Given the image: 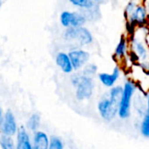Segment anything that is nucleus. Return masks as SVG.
<instances>
[{"mask_svg": "<svg viewBox=\"0 0 149 149\" xmlns=\"http://www.w3.org/2000/svg\"><path fill=\"white\" fill-rule=\"evenodd\" d=\"M122 86L123 93L118 107V117L121 120H127L131 116L133 98L137 92L138 85L134 79H127Z\"/></svg>", "mask_w": 149, "mask_h": 149, "instance_id": "f257e3e1", "label": "nucleus"}, {"mask_svg": "<svg viewBox=\"0 0 149 149\" xmlns=\"http://www.w3.org/2000/svg\"><path fill=\"white\" fill-rule=\"evenodd\" d=\"M63 38L68 42H76L82 46L93 43V33L85 26L65 29L63 33Z\"/></svg>", "mask_w": 149, "mask_h": 149, "instance_id": "f03ea898", "label": "nucleus"}, {"mask_svg": "<svg viewBox=\"0 0 149 149\" xmlns=\"http://www.w3.org/2000/svg\"><path fill=\"white\" fill-rule=\"evenodd\" d=\"M81 73V72H80ZM94 80L93 78L85 76L81 73L79 81L75 87V98L79 101H84L93 97L94 92Z\"/></svg>", "mask_w": 149, "mask_h": 149, "instance_id": "7ed1b4c3", "label": "nucleus"}, {"mask_svg": "<svg viewBox=\"0 0 149 149\" xmlns=\"http://www.w3.org/2000/svg\"><path fill=\"white\" fill-rule=\"evenodd\" d=\"M59 21H60L61 25L65 29H68V28L85 26L87 20L82 12L63 10L60 13Z\"/></svg>", "mask_w": 149, "mask_h": 149, "instance_id": "20e7f679", "label": "nucleus"}, {"mask_svg": "<svg viewBox=\"0 0 149 149\" xmlns=\"http://www.w3.org/2000/svg\"><path fill=\"white\" fill-rule=\"evenodd\" d=\"M17 130L18 124L14 113L10 109L6 110L0 120V134L14 137Z\"/></svg>", "mask_w": 149, "mask_h": 149, "instance_id": "39448f33", "label": "nucleus"}, {"mask_svg": "<svg viewBox=\"0 0 149 149\" xmlns=\"http://www.w3.org/2000/svg\"><path fill=\"white\" fill-rule=\"evenodd\" d=\"M100 116L106 122H112L118 116V106L113 103L107 96L102 97L97 105Z\"/></svg>", "mask_w": 149, "mask_h": 149, "instance_id": "423d86ee", "label": "nucleus"}, {"mask_svg": "<svg viewBox=\"0 0 149 149\" xmlns=\"http://www.w3.org/2000/svg\"><path fill=\"white\" fill-rule=\"evenodd\" d=\"M148 6L143 3H138L133 12L127 17V21L137 29L148 26Z\"/></svg>", "mask_w": 149, "mask_h": 149, "instance_id": "0eeeda50", "label": "nucleus"}, {"mask_svg": "<svg viewBox=\"0 0 149 149\" xmlns=\"http://www.w3.org/2000/svg\"><path fill=\"white\" fill-rule=\"evenodd\" d=\"M67 54L70 58L73 71H76V72L80 71L87 63H89V60L91 58L89 52L84 49H80V48L72 49L69 51Z\"/></svg>", "mask_w": 149, "mask_h": 149, "instance_id": "6e6552de", "label": "nucleus"}, {"mask_svg": "<svg viewBox=\"0 0 149 149\" xmlns=\"http://www.w3.org/2000/svg\"><path fill=\"white\" fill-rule=\"evenodd\" d=\"M99 81L107 88H111L116 85L117 81L121 76V69L119 65L113 67L111 73L108 72H99L97 74Z\"/></svg>", "mask_w": 149, "mask_h": 149, "instance_id": "1a4fd4ad", "label": "nucleus"}, {"mask_svg": "<svg viewBox=\"0 0 149 149\" xmlns=\"http://www.w3.org/2000/svg\"><path fill=\"white\" fill-rule=\"evenodd\" d=\"M129 40V45H130V49L134 51L137 56L140 58V61H145L148 60V45L145 44V42L138 38H136L135 35L132 37H127Z\"/></svg>", "mask_w": 149, "mask_h": 149, "instance_id": "9d476101", "label": "nucleus"}, {"mask_svg": "<svg viewBox=\"0 0 149 149\" xmlns=\"http://www.w3.org/2000/svg\"><path fill=\"white\" fill-rule=\"evenodd\" d=\"M16 136V149H32L31 136L24 126L18 127Z\"/></svg>", "mask_w": 149, "mask_h": 149, "instance_id": "9b49d317", "label": "nucleus"}, {"mask_svg": "<svg viewBox=\"0 0 149 149\" xmlns=\"http://www.w3.org/2000/svg\"><path fill=\"white\" fill-rule=\"evenodd\" d=\"M49 135L42 130H38L32 133L31 141L32 149H48L49 147Z\"/></svg>", "mask_w": 149, "mask_h": 149, "instance_id": "f8f14e48", "label": "nucleus"}, {"mask_svg": "<svg viewBox=\"0 0 149 149\" xmlns=\"http://www.w3.org/2000/svg\"><path fill=\"white\" fill-rule=\"evenodd\" d=\"M129 50H130V45H129L128 38L126 35H122L120 38L119 43L115 47L113 58L117 61H121L127 58Z\"/></svg>", "mask_w": 149, "mask_h": 149, "instance_id": "ddd939ff", "label": "nucleus"}, {"mask_svg": "<svg viewBox=\"0 0 149 149\" xmlns=\"http://www.w3.org/2000/svg\"><path fill=\"white\" fill-rule=\"evenodd\" d=\"M55 63L57 66L65 74H72L74 72L67 52H58L55 57Z\"/></svg>", "mask_w": 149, "mask_h": 149, "instance_id": "4468645a", "label": "nucleus"}, {"mask_svg": "<svg viewBox=\"0 0 149 149\" xmlns=\"http://www.w3.org/2000/svg\"><path fill=\"white\" fill-rule=\"evenodd\" d=\"M40 125H41V117H40L39 113H34L31 114V116L28 118V120L26 121V126H24V127H26L28 132L34 133V132L39 130Z\"/></svg>", "mask_w": 149, "mask_h": 149, "instance_id": "2eb2a0df", "label": "nucleus"}, {"mask_svg": "<svg viewBox=\"0 0 149 149\" xmlns=\"http://www.w3.org/2000/svg\"><path fill=\"white\" fill-rule=\"evenodd\" d=\"M109 92H108V99L114 103L116 106H118L119 107V104L122 96V93H123V86L121 85H115L113 87L109 88Z\"/></svg>", "mask_w": 149, "mask_h": 149, "instance_id": "dca6fc26", "label": "nucleus"}, {"mask_svg": "<svg viewBox=\"0 0 149 149\" xmlns=\"http://www.w3.org/2000/svg\"><path fill=\"white\" fill-rule=\"evenodd\" d=\"M68 1L72 6L79 8L80 10H83L93 9L94 7L98 5L92 0H68Z\"/></svg>", "mask_w": 149, "mask_h": 149, "instance_id": "f3484780", "label": "nucleus"}, {"mask_svg": "<svg viewBox=\"0 0 149 149\" xmlns=\"http://www.w3.org/2000/svg\"><path fill=\"white\" fill-rule=\"evenodd\" d=\"M140 133L141 134L146 138H149V112H146L145 114L141 117V120L140 122Z\"/></svg>", "mask_w": 149, "mask_h": 149, "instance_id": "a211bd4d", "label": "nucleus"}, {"mask_svg": "<svg viewBox=\"0 0 149 149\" xmlns=\"http://www.w3.org/2000/svg\"><path fill=\"white\" fill-rule=\"evenodd\" d=\"M0 149H16L14 138L0 134Z\"/></svg>", "mask_w": 149, "mask_h": 149, "instance_id": "6ab92c4d", "label": "nucleus"}, {"mask_svg": "<svg viewBox=\"0 0 149 149\" xmlns=\"http://www.w3.org/2000/svg\"><path fill=\"white\" fill-rule=\"evenodd\" d=\"M98 70H99V67H98V65L96 64H94V63H87L80 70V72L85 76L93 78L95 75L98 74Z\"/></svg>", "mask_w": 149, "mask_h": 149, "instance_id": "aec40b11", "label": "nucleus"}, {"mask_svg": "<svg viewBox=\"0 0 149 149\" xmlns=\"http://www.w3.org/2000/svg\"><path fill=\"white\" fill-rule=\"evenodd\" d=\"M48 149H65V142L60 137L52 135L49 140Z\"/></svg>", "mask_w": 149, "mask_h": 149, "instance_id": "412c9836", "label": "nucleus"}, {"mask_svg": "<svg viewBox=\"0 0 149 149\" xmlns=\"http://www.w3.org/2000/svg\"><path fill=\"white\" fill-rule=\"evenodd\" d=\"M137 4H138V3L136 2V0H130L127 3V4L125 7V11H124V16H125L126 19L133 12V10L135 9V7L137 6Z\"/></svg>", "mask_w": 149, "mask_h": 149, "instance_id": "4be33fe9", "label": "nucleus"}, {"mask_svg": "<svg viewBox=\"0 0 149 149\" xmlns=\"http://www.w3.org/2000/svg\"><path fill=\"white\" fill-rule=\"evenodd\" d=\"M92 1H93V2H94L95 3H97V4H98V3H101V2H104L105 0H92Z\"/></svg>", "mask_w": 149, "mask_h": 149, "instance_id": "5701e85b", "label": "nucleus"}, {"mask_svg": "<svg viewBox=\"0 0 149 149\" xmlns=\"http://www.w3.org/2000/svg\"><path fill=\"white\" fill-rule=\"evenodd\" d=\"M3 112L2 107H0V120H1V119H2V117H3Z\"/></svg>", "mask_w": 149, "mask_h": 149, "instance_id": "b1692460", "label": "nucleus"}, {"mask_svg": "<svg viewBox=\"0 0 149 149\" xmlns=\"http://www.w3.org/2000/svg\"><path fill=\"white\" fill-rule=\"evenodd\" d=\"M2 3H3V2H2V0H0V9L2 7Z\"/></svg>", "mask_w": 149, "mask_h": 149, "instance_id": "393cba45", "label": "nucleus"}]
</instances>
